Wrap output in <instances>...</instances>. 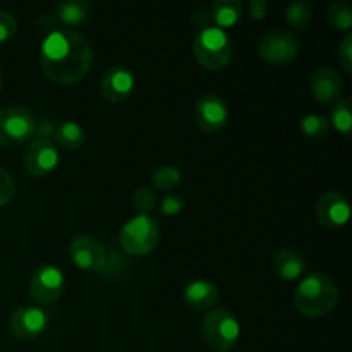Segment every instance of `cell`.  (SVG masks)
<instances>
[{
	"label": "cell",
	"mask_w": 352,
	"mask_h": 352,
	"mask_svg": "<svg viewBox=\"0 0 352 352\" xmlns=\"http://www.w3.org/2000/svg\"><path fill=\"white\" fill-rule=\"evenodd\" d=\"M16 196V182L9 170L0 167V206H6Z\"/></svg>",
	"instance_id": "4316f807"
},
{
	"label": "cell",
	"mask_w": 352,
	"mask_h": 352,
	"mask_svg": "<svg viewBox=\"0 0 352 352\" xmlns=\"http://www.w3.org/2000/svg\"><path fill=\"white\" fill-rule=\"evenodd\" d=\"M298 36L284 28L268 31L258 43V55L272 65H284L294 60L299 54Z\"/></svg>",
	"instance_id": "52a82bcc"
},
{
	"label": "cell",
	"mask_w": 352,
	"mask_h": 352,
	"mask_svg": "<svg viewBox=\"0 0 352 352\" xmlns=\"http://www.w3.org/2000/svg\"><path fill=\"white\" fill-rule=\"evenodd\" d=\"M340 292L336 282L323 272H313L299 280L294 291V305L301 315L323 318L336 309Z\"/></svg>",
	"instance_id": "7a4b0ae2"
},
{
	"label": "cell",
	"mask_w": 352,
	"mask_h": 352,
	"mask_svg": "<svg viewBox=\"0 0 352 352\" xmlns=\"http://www.w3.org/2000/svg\"><path fill=\"white\" fill-rule=\"evenodd\" d=\"M78 352H85V351H78Z\"/></svg>",
	"instance_id": "836d02e7"
},
{
	"label": "cell",
	"mask_w": 352,
	"mask_h": 352,
	"mask_svg": "<svg viewBox=\"0 0 352 352\" xmlns=\"http://www.w3.org/2000/svg\"><path fill=\"white\" fill-rule=\"evenodd\" d=\"M136 86L133 71L126 65H112L107 69L100 81V93L109 103H120L129 98Z\"/></svg>",
	"instance_id": "5bb4252c"
},
{
	"label": "cell",
	"mask_w": 352,
	"mask_h": 352,
	"mask_svg": "<svg viewBox=\"0 0 352 352\" xmlns=\"http://www.w3.org/2000/svg\"><path fill=\"white\" fill-rule=\"evenodd\" d=\"M182 208H184V199H182V196H179L177 192H168V195H165L164 198H162L160 201L162 215L174 217L177 215Z\"/></svg>",
	"instance_id": "83f0119b"
},
{
	"label": "cell",
	"mask_w": 352,
	"mask_h": 352,
	"mask_svg": "<svg viewBox=\"0 0 352 352\" xmlns=\"http://www.w3.org/2000/svg\"><path fill=\"white\" fill-rule=\"evenodd\" d=\"M199 332L210 351L230 352L239 344L243 327L230 309L213 308L201 318Z\"/></svg>",
	"instance_id": "3957f363"
},
{
	"label": "cell",
	"mask_w": 352,
	"mask_h": 352,
	"mask_svg": "<svg viewBox=\"0 0 352 352\" xmlns=\"http://www.w3.org/2000/svg\"><path fill=\"white\" fill-rule=\"evenodd\" d=\"M36 119L33 112L23 105H9L0 109V146H19L34 138Z\"/></svg>",
	"instance_id": "8992f818"
},
{
	"label": "cell",
	"mask_w": 352,
	"mask_h": 352,
	"mask_svg": "<svg viewBox=\"0 0 352 352\" xmlns=\"http://www.w3.org/2000/svg\"><path fill=\"white\" fill-rule=\"evenodd\" d=\"M91 16V6L85 0H67L57 6V17L64 26H79Z\"/></svg>",
	"instance_id": "d6986e66"
},
{
	"label": "cell",
	"mask_w": 352,
	"mask_h": 352,
	"mask_svg": "<svg viewBox=\"0 0 352 352\" xmlns=\"http://www.w3.org/2000/svg\"><path fill=\"white\" fill-rule=\"evenodd\" d=\"M55 133H57V127L54 126V122L48 119H43L41 122H36V138H41V140H55Z\"/></svg>",
	"instance_id": "1f68e13d"
},
{
	"label": "cell",
	"mask_w": 352,
	"mask_h": 352,
	"mask_svg": "<svg viewBox=\"0 0 352 352\" xmlns=\"http://www.w3.org/2000/svg\"><path fill=\"white\" fill-rule=\"evenodd\" d=\"M268 9H270V6H268L267 0H250V3H248V12H250L251 19H265L268 14Z\"/></svg>",
	"instance_id": "4dcf8cb0"
},
{
	"label": "cell",
	"mask_w": 352,
	"mask_h": 352,
	"mask_svg": "<svg viewBox=\"0 0 352 352\" xmlns=\"http://www.w3.org/2000/svg\"><path fill=\"white\" fill-rule=\"evenodd\" d=\"M17 21L10 12L0 10V43H6L16 34Z\"/></svg>",
	"instance_id": "f1b7e54d"
},
{
	"label": "cell",
	"mask_w": 352,
	"mask_h": 352,
	"mask_svg": "<svg viewBox=\"0 0 352 352\" xmlns=\"http://www.w3.org/2000/svg\"><path fill=\"white\" fill-rule=\"evenodd\" d=\"M50 325V315L41 306H21L9 316V332L19 340L43 336Z\"/></svg>",
	"instance_id": "8fae6325"
},
{
	"label": "cell",
	"mask_w": 352,
	"mask_h": 352,
	"mask_svg": "<svg viewBox=\"0 0 352 352\" xmlns=\"http://www.w3.org/2000/svg\"><path fill=\"white\" fill-rule=\"evenodd\" d=\"M119 243L126 253L144 256L160 243V227L151 215H134L119 230Z\"/></svg>",
	"instance_id": "5b68a950"
},
{
	"label": "cell",
	"mask_w": 352,
	"mask_h": 352,
	"mask_svg": "<svg viewBox=\"0 0 352 352\" xmlns=\"http://www.w3.org/2000/svg\"><path fill=\"white\" fill-rule=\"evenodd\" d=\"M342 78H340L339 71L333 69L332 65H320L309 76V91H311L313 98L323 105L337 102L340 93H342Z\"/></svg>",
	"instance_id": "2e32d148"
},
{
	"label": "cell",
	"mask_w": 352,
	"mask_h": 352,
	"mask_svg": "<svg viewBox=\"0 0 352 352\" xmlns=\"http://www.w3.org/2000/svg\"><path fill=\"white\" fill-rule=\"evenodd\" d=\"M230 117L229 105L217 93H205L196 100L195 120L205 133H219L227 126Z\"/></svg>",
	"instance_id": "7c38bea8"
},
{
	"label": "cell",
	"mask_w": 352,
	"mask_h": 352,
	"mask_svg": "<svg viewBox=\"0 0 352 352\" xmlns=\"http://www.w3.org/2000/svg\"><path fill=\"white\" fill-rule=\"evenodd\" d=\"M65 277L57 265H41L30 280V296L40 306H50L62 298Z\"/></svg>",
	"instance_id": "ba28073f"
},
{
	"label": "cell",
	"mask_w": 352,
	"mask_h": 352,
	"mask_svg": "<svg viewBox=\"0 0 352 352\" xmlns=\"http://www.w3.org/2000/svg\"><path fill=\"white\" fill-rule=\"evenodd\" d=\"M299 127L308 140H322L329 134L330 120L322 113H306L299 120Z\"/></svg>",
	"instance_id": "7402d4cb"
},
{
	"label": "cell",
	"mask_w": 352,
	"mask_h": 352,
	"mask_svg": "<svg viewBox=\"0 0 352 352\" xmlns=\"http://www.w3.org/2000/svg\"><path fill=\"white\" fill-rule=\"evenodd\" d=\"M285 19L294 30L306 31L313 24V7L305 0H294L285 9Z\"/></svg>",
	"instance_id": "44dd1931"
},
{
	"label": "cell",
	"mask_w": 352,
	"mask_h": 352,
	"mask_svg": "<svg viewBox=\"0 0 352 352\" xmlns=\"http://www.w3.org/2000/svg\"><path fill=\"white\" fill-rule=\"evenodd\" d=\"M182 299L189 308L208 309L220 301V291L208 280H191L182 289Z\"/></svg>",
	"instance_id": "ac0fdd59"
},
{
	"label": "cell",
	"mask_w": 352,
	"mask_h": 352,
	"mask_svg": "<svg viewBox=\"0 0 352 352\" xmlns=\"http://www.w3.org/2000/svg\"><path fill=\"white\" fill-rule=\"evenodd\" d=\"M332 124L340 134H349L352 129V100L349 96L340 98L332 110Z\"/></svg>",
	"instance_id": "d4e9b609"
},
{
	"label": "cell",
	"mask_w": 352,
	"mask_h": 352,
	"mask_svg": "<svg viewBox=\"0 0 352 352\" xmlns=\"http://www.w3.org/2000/svg\"><path fill=\"white\" fill-rule=\"evenodd\" d=\"M316 219L330 230L342 229L351 219V205L346 196L337 191L323 192L316 203Z\"/></svg>",
	"instance_id": "9a60e30c"
},
{
	"label": "cell",
	"mask_w": 352,
	"mask_h": 352,
	"mask_svg": "<svg viewBox=\"0 0 352 352\" xmlns=\"http://www.w3.org/2000/svg\"><path fill=\"white\" fill-rule=\"evenodd\" d=\"M131 205L136 210L138 215H150V212H153L157 206V195L148 188H138L133 192Z\"/></svg>",
	"instance_id": "484cf974"
},
{
	"label": "cell",
	"mask_w": 352,
	"mask_h": 352,
	"mask_svg": "<svg viewBox=\"0 0 352 352\" xmlns=\"http://www.w3.org/2000/svg\"><path fill=\"white\" fill-rule=\"evenodd\" d=\"M327 19H329V24L333 30L351 33L352 7L347 2H333L327 9Z\"/></svg>",
	"instance_id": "603a6c76"
},
{
	"label": "cell",
	"mask_w": 352,
	"mask_h": 352,
	"mask_svg": "<svg viewBox=\"0 0 352 352\" xmlns=\"http://www.w3.org/2000/svg\"><path fill=\"white\" fill-rule=\"evenodd\" d=\"M244 7L239 0H215L208 7H203L192 19L199 17V28L215 26L219 30H229L243 19Z\"/></svg>",
	"instance_id": "4fadbf2b"
},
{
	"label": "cell",
	"mask_w": 352,
	"mask_h": 352,
	"mask_svg": "<svg viewBox=\"0 0 352 352\" xmlns=\"http://www.w3.org/2000/svg\"><path fill=\"white\" fill-rule=\"evenodd\" d=\"M306 260L294 248H282L272 258V270L282 280H298L306 272Z\"/></svg>",
	"instance_id": "e0dca14e"
},
{
	"label": "cell",
	"mask_w": 352,
	"mask_h": 352,
	"mask_svg": "<svg viewBox=\"0 0 352 352\" xmlns=\"http://www.w3.org/2000/svg\"><path fill=\"white\" fill-rule=\"evenodd\" d=\"M0 91H2V74H0Z\"/></svg>",
	"instance_id": "d6a6232c"
},
{
	"label": "cell",
	"mask_w": 352,
	"mask_h": 352,
	"mask_svg": "<svg viewBox=\"0 0 352 352\" xmlns=\"http://www.w3.org/2000/svg\"><path fill=\"white\" fill-rule=\"evenodd\" d=\"M40 64L55 85H76L93 64L91 43L72 28H54L40 47Z\"/></svg>",
	"instance_id": "6da1fadb"
},
{
	"label": "cell",
	"mask_w": 352,
	"mask_h": 352,
	"mask_svg": "<svg viewBox=\"0 0 352 352\" xmlns=\"http://www.w3.org/2000/svg\"><path fill=\"white\" fill-rule=\"evenodd\" d=\"M58 164H60V153L57 150V144L50 140L33 138L23 155L24 168L28 174L36 179L54 174Z\"/></svg>",
	"instance_id": "9c48e42d"
},
{
	"label": "cell",
	"mask_w": 352,
	"mask_h": 352,
	"mask_svg": "<svg viewBox=\"0 0 352 352\" xmlns=\"http://www.w3.org/2000/svg\"><path fill=\"white\" fill-rule=\"evenodd\" d=\"M192 54L206 71H222L232 60L234 47L227 31L205 26L199 28L192 40Z\"/></svg>",
	"instance_id": "277c9868"
},
{
	"label": "cell",
	"mask_w": 352,
	"mask_h": 352,
	"mask_svg": "<svg viewBox=\"0 0 352 352\" xmlns=\"http://www.w3.org/2000/svg\"><path fill=\"white\" fill-rule=\"evenodd\" d=\"M69 253H71L72 263L85 272L100 274L105 270L107 263H109L105 246L89 234H78L76 237H72L71 244H69Z\"/></svg>",
	"instance_id": "30bf717a"
},
{
	"label": "cell",
	"mask_w": 352,
	"mask_h": 352,
	"mask_svg": "<svg viewBox=\"0 0 352 352\" xmlns=\"http://www.w3.org/2000/svg\"><path fill=\"white\" fill-rule=\"evenodd\" d=\"M182 174L175 165H162L151 174V184L158 191H170L177 188L181 182Z\"/></svg>",
	"instance_id": "cb8c5ba5"
},
{
	"label": "cell",
	"mask_w": 352,
	"mask_h": 352,
	"mask_svg": "<svg viewBox=\"0 0 352 352\" xmlns=\"http://www.w3.org/2000/svg\"><path fill=\"white\" fill-rule=\"evenodd\" d=\"M86 140V133L81 127V124L74 122V120H65L57 127L55 133V141L60 144L64 150H76L81 146Z\"/></svg>",
	"instance_id": "ffe728a7"
},
{
	"label": "cell",
	"mask_w": 352,
	"mask_h": 352,
	"mask_svg": "<svg viewBox=\"0 0 352 352\" xmlns=\"http://www.w3.org/2000/svg\"><path fill=\"white\" fill-rule=\"evenodd\" d=\"M339 62L346 74H352V33H346L339 45Z\"/></svg>",
	"instance_id": "f546056e"
}]
</instances>
